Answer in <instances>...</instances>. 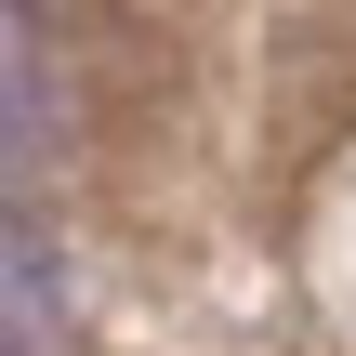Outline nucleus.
Returning <instances> with one entry per match:
<instances>
[{
	"label": "nucleus",
	"mask_w": 356,
	"mask_h": 356,
	"mask_svg": "<svg viewBox=\"0 0 356 356\" xmlns=\"http://www.w3.org/2000/svg\"><path fill=\"white\" fill-rule=\"evenodd\" d=\"M0 356H40V330H0Z\"/></svg>",
	"instance_id": "obj_3"
},
{
	"label": "nucleus",
	"mask_w": 356,
	"mask_h": 356,
	"mask_svg": "<svg viewBox=\"0 0 356 356\" xmlns=\"http://www.w3.org/2000/svg\"><path fill=\"white\" fill-rule=\"evenodd\" d=\"M53 317H66V264H53V238H26L0 211V330H40L53 343Z\"/></svg>",
	"instance_id": "obj_2"
},
{
	"label": "nucleus",
	"mask_w": 356,
	"mask_h": 356,
	"mask_svg": "<svg viewBox=\"0 0 356 356\" xmlns=\"http://www.w3.org/2000/svg\"><path fill=\"white\" fill-rule=\"evenodd\" d=\"M53 119H66V92H53V66H40V40L0 13V198L53 159Z\"/></svg>",
	"instance_id": "obj_1"
}]
</instances>
